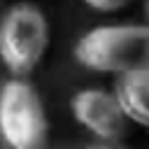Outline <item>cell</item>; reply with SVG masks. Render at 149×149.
Listing matches in <instances>:
<instances>
[{
    "label": "cell",
    "instance_id": "cell-4",
    "mask_svg": "<svg viewBox=\"0 0 149 149\" xmlns=\"http://www.w3.org/2000/svg\"><path fill=\"white\" fill-rule=\"evenodd\" d=\"M70 114L95 142H121L128 130V119L112 88L84 86L74 91Z\"/></svg>",
    "mask_w": 149,
    "mask_h": 149
},
{
    "label": "cell",
    "instance_id": "cell-6",
    "mask_svg": "<svg viewBox=\"0 0 149 149\" xmlns=\"http://www.w3.org/2000/svg\"><path fill=\"white\" fill-rule=\"evenodd\" d=\"M81 2L98 14H114V12H121L123 7H128L133 0H81Z\"/></svg>",
    "mask_w": 149,
    "mask_h": 149
},
{
    "label": "cell",
    "instance_id": "cell-7",
    "mask_svg": "<svg viewBox=\"0 0 149 149\" xmlns=\"http://www.w3.org/2000/svg\"><path fill=\"white\" fill-rule=\"evenodd\" d=\"M84 149H130V147H126L121 142H93V144H88Z\"/></svg>",
    "mask_w": 149,
    "mask_h": 149
},
{
    "label": "cell",
    "instance_id": "cell-8",
    "mask_svg": "<svg viewBox=\"0 0 149 149\" xmlns=\"http://www.w3.org/2000/svg\"><path fill=\"white\" fill-rule=\"evenodd\" d=\"M144 14L149 16V0H144Z\"/></svg>",
    "mask_w": 149,
    "mask_h": 149
},
{
    "label": "cell",
    "instance_id": "cell-1",
    "mask_svg": "<svg viewBox=\"0 0 149 149\" xmlns=\"http://www.w3.org/2000/svg\"><path fill=\"white\" fill-rule=\"evenodd\" d=\"M74 61L95 74H123L147 65L149 26L144 23H100L81 33L72 47Z\"/></svg>",
    "mask_w": 149,
    "mask_h": 149
},
{
    "label": "cell",
    "instance_id": "cell-9",
    "mask_svg": "<svg viewBox=\"0 0 149 149\" xmlns=\"http://www.w3.org/2000/svg\"><path fill=\"white\" fill-rule=\"evenodd\" d=\"M147 65H149V56H147Z\"/></svg>",
    "mask_w": 149,
    "mask_h": 149
},
{
    "label": "cell",
    "instance_id": "cell-2",
    "mask_svg": "<svg viewBox=\"0 0 149 149\" xmlns=\"http://www.w3.org/2000/svg\"><path fill=\"white\" fill-rule=\"evenodd\" d=\"M51 42L49 19L30 0L12 2L0 14V63L19 79H28Z\"/></svg>",
    "mask_w": 149,
    "mask_h": 149
},
{
    "label": "cell",
    "instance_id": "cell-3",
    "mask_svg": "<svg viewBox=\"0 0 149 149\" xmlns=\"http://www.w3.org/2000/svg\"><path fill=\"white\" fill-rule=\"evenodd\" d=\"M0 137L7 149H44L49 119L40 91L19 77L0 86Z\"/></svg>",
    "mask_w": 149,
    "mask_h": 149
},
{
    "label": "cell",
    "instance_id": "cell-5",
    "mask_svg": "<svg viewBox=\"0 0 149 149\" xmlns=\"http://www.w3.org/2000/svg\"><path fill=\"white\" fill-rule=\"evenodd\" d=\"M112 91L128 123H135L149 130V65H142L114 77Z\"/></svg>",
    "mask_w": 149,
    "mask_h": 149
}]
</instances>
